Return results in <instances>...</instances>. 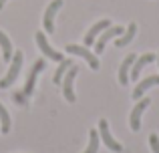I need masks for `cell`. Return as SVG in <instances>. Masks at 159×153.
Returning <instances> with one entry per match:
<instances>
[{
	"mask_svg": "<svg viewBox=\"0 0 159 153\" xmlns=\"http://www.w3.org/2000/svg\"><path fill=\"white\" fill-rule=\"evenodd\" d=\"M22 63H24L22 51H16L14 55H12V63H10V69H8V73H6L2 79H0V89H8V87L14 85V81L18 79L20 69H22Z\"/></svg>",
	"mask_w": 159,
	"mask_h": 153,
	"instance_id": "obj_1",
	"label": "cell"
},
{
	"mask_svg": "<svg viewBox=\"0 0 159 153\" xmlns=\"http://www.w3.org/2000/svg\"><path fill=\"white\" fill-rule=\"evenodd\" d=\"M99 137L103 139V143L107 145V149H111L115 153H123V145H121V143L111 135V131H109L107 119H101V121H99Z\"/></svg>",
	"mask_w": 159,
	"mask_h": 153,
	"instance_id": "obj_2",
	"label": "cell"
},
{
	"mask_svg": "<svg viewBox=\"0 0 159 153\" xmlns=\"http://www.w3.org/2000/svg\"><path fill=\"white\" fill-rule=\"evenodd\" d=\"M77 73H79V67L77 65H73V67L66 71V75L62 77V95H65V99L69 103H75L77 101V95H75V79H77Z\"/></svg>",
	"mask_w": 159,
	"mask_h": 153,
	"instance_id": "obj_3",
	"label": "cell"
},
{
	"mask_svg": "<svg viewBox=\"0 0 159 153\" xmlns=\"http://www.w3.org/2000/svg\"><path fill=\"white\" fill-rule=\"evenodd\" d=\"M66 52H69V55H77V56H81V59H85L93 71H99V67H101V65H99L97 55H93V52H91L87 47H79V44H66Z\"/></svg>",
	"mask_w": 159,
	"mask_h": 153,
	"instance_id": "obj_4",
	"label": "cell"
},
{
	"mask_svg": "<svg viewBox=\"0 0 159 153\" xmlns=\"http://www.w3.org/2000/svg\"><path fill=\"white\" fill-rule=\"evenodd\" d=\"M123 32H125L123 26H115V24H111L109 28H105V30L99 34V40H95V52L101 55V52L105 51V44L109 43V40H113L115 36H121Z\"/></svg>",
	"mask_w": 159,
	"mask_h": 153,
	"instance_id": "obj_5",
	"label": "cell"
},
{
	"mask_svg": "<svg viewBox=\"0 0 159 153\" xmlns=\"http://www.w3.org/2000/svg\"><path fill=\"white\" fill-rule=\"evenodd\" d=\"M61 8H62V0H52V2L47 6L44 16H43L44 32H54V16H57V12L61 10Z\"/></svg>",
	"mask_w": 159,
	"mask_h": 153,
	"instance_id": "obj_6",
	"label": "cell"
},
{
	"mask_svg": "<svg viewBox=\"0 0 159 153\" xmlns=\"http://www.w3.org/2000/svg\"><path fill=\"white\" fill-rule=\"evenodd\" d=\"M149 105H151L149 99H139V101H137V105L133 107L131 115H129V125H131V131H139L141 129V115H143V111L147 109Z\"/></svg>",
	"mask_w": 159,
	"mask_h": 153,
	"instance_id": "obj_7",
	"label": "cell"
},
{
	"mask_svg": "<svg viewBox=\"0 0 159 153\" xmlns=\"http://www.w3.org/2000/svg\"><path fill=\"white\" fill-rule=\"evenodd\" d=\"M34 38H36V44H39V48L43 51V55H44V56H48L51 61H57V63H61V61L65 59L61 52L54 51L51 44H48V40H47V36H44V32H36Z\"/></svg>",
	"mask_w": 159,
	"mask_h": 153,
	"instance_id": "obj_8",
	"label": "cell"
},
{
	"mask_svg": "<svg viewBox=\"0 0 159 153\" xmlns=\"http://www.w3.org/2000/svg\"><path fill=\"white\" fill-rule=\"evenodd\" d=\"M109 26H111V20H109V18H103V20H99V22H95L93 26L87 30L85 38H83V44H85V47H91V44H95L97 36L101 34L105 28H109Z\"/></svg>",
	"mask_w": 159,
	"mask_h": 153,
	"instance_id": "obj_9",
	"label": "cell"
},
{
	"mask_svg": "<svg viewBox=\"0 0 159 153\" xmlns=\"http://www.w3.org/2000/svg\"><path fill=\"white\" fill-rule=\"evenodd\" d=\"M43 69H44V61H36V63L32 65L30 75H28V79H26V85H24V89H22V93L26 95V97H30V95L34 93L36 79H39V75H40V71H43Z\"/></svg>",
	"mask_w": 159,
	"mask_h": 153,
	"instance_id": "obj_10",
	"label": "cell"
},
{
	"mask_svg": "<svg viewBox=\"0 0 159 153\" xmlns=\"http://www.w3.org/2000/svg\"><path fill=\"white\" fill-rule=\"evenodd\" d=\"M155 59H157V55H153V52H145V55H141L139 59H135V63H133V67H131V75H129V79H139V73L143 71L147 65H151V63H155Z\"/></svg>",
	"mask_w": 159,
	"mask_h": 153,
	"instance_id": "obj_11",
	"label": "cell"
},
{
	"mask_svg": "<svg viewBox=\"0 0 159 153\" xmlns=\"http://www.w3.org/2000/svg\"><path fill=\"white\" fill-rule=\"evenodd\" d=\"M155 85H159V75H151V77L143 79V81H141L139 85L133 89V99H135V101H139V99L147 93V89H151V87H155Z\"/></svg>",
	"mask_w": 159,
	"mask_h": 153,
	"instance_id": "obj_12",
	"label": "cell"
},
{
	"mask_svg": "<svg viewBox=\"0 0 159 153\" xmlns=\"http://www.w3.org/2000/svg\"><path fill=\"white\" fill-rule=\"evenodd\" d=\"M135 59H137V55H127L125 61L121 63V67H119V83L123 87L129 83V75H131V67H133V63H135Z\"/></svg>",
	"mask_w": 159,
	"mask_h": 153,
	"instance_id": "obj_13",
	"label": "cell"
},
{
	"mask_svg": "<svg viewBox=\"0 0 159 153\" xmlns=\"http://www.w3.org/2000/svg\"><path fill=\"white\" fill-rule=\"evenodd\" d=\"M135 34H137V24H135V22H131L127 28H125V32H123V34H121L119 38L115 40V44H117L119 48H121V47H127V44L131 43L133 38H135Z\"/></svg>",
	"mask_w": 159,
	"mask_h": 153,
	"instance_id": "obj_14",
	"label": "cell"
},
{
	"mask_svg": "<svg viewBox=\"0 0 159 153\" xmlns=\"http://www.w3.org/2000/svg\"><path fill=\"white\" fill-rule=\"evenodd\" d=\"M0 48H2V61L4 63H8V61L12 59V55H14V51H12V44H10V38H8L6 32L0 30Z\"/></svg>",
	"mask_w": 159,
	"mask_h": 153,
	"instance_id": "obj_15",
	"label": "cell"
},
{
	"mask_svg": "<svg viewBox=\"0 0 159 153\" xmlns=\"http://www.w3.org/2000/svg\"><path fill=\"white\" fill-rule=\"evenodd\" d=\"M70 67H73V61H70V59H62L61 63H58V69L54 71V77H52V81L57 83V85H61V83H62V77L66 75V71H69Z\"/></svg>",
	"mask_w": 159,
	"mask_h": 153,
	"instance_id": "obj_16",
	"label": "cell"
},
{
	"mask_svg": "<svg viewBox=\"0 0 159 153\" xmlns=\"http://www.w3.org/2000/svg\"><path fill=\"white\" fill-rule=\"evenodd\" d=\"M99 151V131L97 129H91L89 131V145L83 153H97Z\"/></svg>",
	"mask_w": 159,
	"mask_h": 153,
	"instance_id": "obj_17",
	"label": "cell"
},
{
	"mask_svg": "<svg viewBox=\"0 0 159 153\" xmlns=\"http://www.w3.org/2000/svg\"><path fill=\"white\" fill-rule=\"evenodd\" d=\"M0 131H2V133H8V131H10V115H8V111L2 107V103H0Z\"/></svg>",
	"mask_w": 159,
	"mask_h": 153,
	"instance_id": "obj_18",
	"label": "cell"
},
{
	"mask_svg": "<svg viewBox=\"0 0 159 153\" xmlns=\"http://www.w3.org/2000/svg\"><path fill=\"white\" fill-rule=\"evenodd\" d=\"M12 99H14L16 107H26V105H28V101H26L28 97L22 93V91H20V93H14V95H12Z\"/></svg>",
	"mask_w": 159,
	"mask_h": 153,
	"instance_id": "obj_19",
	"label": "cell"
},
{
	"mask_svg": "<svg viewBox=\"0 0 159 153\" xmlns=\"http://www.w3.org/2000/svg\"><path fill=\"white\" fill-rule=\"evenodd\" d=\"M149 145H151V151L153 153H159V135L157 133L149 135Z\"/></svg>",
	"mask_w": 159,
	"mask_h": 153,
	"instance_id": "obj_20",
	"label": "cell"
},
{
	"mask_svg": "<svg viewBox=\"0 0 159 153\" xmlns=\"http://www.w3.org/2000/svg\"><path fill=\"white\" fill-rule=\"evenodd\" d=\"M6 2H8V0H0V10L4 8V4H6Z\"/></svg>",
	"mask_w": 159,
	"mask_h": 153,
	"instance_id": "obj_21",
	"label": "cell"
},
{
	"mask_svg": "<svg viewBox=\"0 0 159 153\" xmlns=\"http://www.w3.org/2000/svg\"><path fill=\"white\" fill-rule=\"evenodd\" d=\"M157 63H159V52H157Z\"/></svg>",
	"mask_w": 159,
	"mask_h": 153,
	"instance_id": "obj_22",
	"label": "cell"
}]
</instances>
